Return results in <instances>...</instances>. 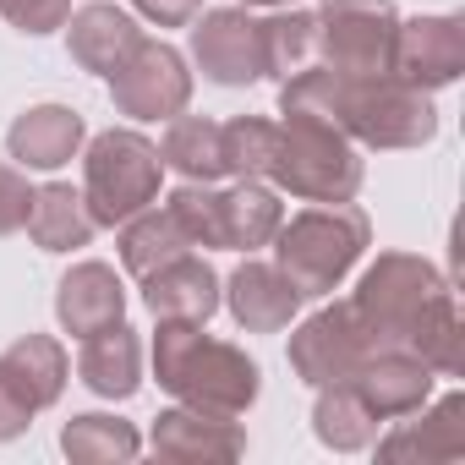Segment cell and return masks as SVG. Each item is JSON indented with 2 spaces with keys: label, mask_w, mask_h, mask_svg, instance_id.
Masks as SVG:
<instances>
[{
  "label": "cell",
  "mask_w": 465,
  "mask_h": 465,
  "mask_svg": "<svg viewBox=\"0 0 465 465\" xmlns=\"http://www.w3.org/2000/svg\"><path fill=\"white\" fill-rule=\"evenodd\" d=\"M219 285H224L230 318H236L247 334H280V329H291V318L302 312L296 285H291L274 263H263V258H252V252H247V263H242L236 274L219 280Z\"/></svg>",
  "instance_id": "17"
},
{
  "label": "cell",
  "mask_w": 465,
  "mask_h": 465,
  "mask_svg": "<svg viewBox=\"0 0 465 465\" xmlns=\"http://www.w3.org/2000/svg\"><path fill=\"white\" fill-rule=\"evenodd\" d=\"M61 454L77 460V465H110V460H137L143 454V438L132 421L121 416H104V411H83L61 427Z\"/></svg>",
  "instance_id": "27"
},
{
  "label": "cell",
  "mask_w": 465,
  "mask_h": 465,
  "mask_svg": "<svg viewBox=\"0 0 465 465\" xmlns=\"http://www.w3.org/2000/svg\"><path fill=\"white\" fill-rule=\"evenodd\" d=\"M159 181H164L159 143H148L132 126L99 132L83 153V203H88L94 224L115 230L132 213H143L148 203H159Z\"/></svg>",
  "instance_id": "6"
},
{
  "label": "cell",
  "mask_w": 465,
  "mask_h": 465,
  "mask_svg": "<svg viewBox=\"0 0 465 465\" xmlns=\"http://www.w3.org/2000/svg\"><path fill=\"white\" fill-rule=\"evenodd\" d=\"M110 83V104L132 121H170L192 104V72L186 55L164 39H137V50L104 77Z\"/></svg>",
  "instance_id": "9"
},
{
  "label": "cell",
  "mask_w": 465,
  "mask_h": 465,
  "mask_svg": "<svg viewBox=\"0 0 465 465\" xmlns=\"http://www.w3.org/2000/svg\"><path fill=\"white\" fill-rule=\"evenodd\" d=\"M312 432H318V443L334 449V454H361V449H372V438L383 432V421L367 411V400L351 389V378H340V383H318Z\"/></svg>",
  "instance_id": "24"
},
{
  "label": "cell",
  "mask_w": 465,
  "mask_h": 465,
  "mask_svg": "<svg viewBox=\"0 0 465 465\" xmlns=\"http://www.w3.org/2000/svg\"><path fill=\"white\" fill-rule=\"evenodd\" d=\"M372 351H378V345H372V334L361 329L356 307H351V302H329V307H318L307 323L291 329V351H285V356H291V372H296L307 389H318V383L351 378Z\"/></svg>",
  "instance_id": "10"
},
{
  "label": "cell",
  "mask_w": 465,
  "mask_h": 465,
  "mask_svg": "<svg viewBox=\"0 0 465 465\" xmlns=\"http://www.w3.org/2000/svg\"><path fill=\"white\" fill-rule=\"evenodd\" d=\"M83 143H88V121L72 104H28L6 126V153L23 170H61L77 159Z\"/></svg>",
  "instance_id": "14"
},
{
  "label": "cell",
  "mask_w": 465,
  "mask_h": 465,
  "mask_svg": "<svg viewBox=\"0 0 465 465\" xmlns=\"http://www.w3.org/2000/svg\"><path fill=\"white\" fill-rule=\"evenodd\" d=\"M23 230L34 236L39 252H77V247L94 242L99 224H94L83 192H72L66 181H45V186H34V203H28V224Z\"/></svg>",
  "instance_id": "23"
},
{
  "label": "cell",
  "mask_w": 465,
  "mask_h": 465,
  "mask_svg": "<svg viewBox=\"0 0 465 465\" xmlns=\"http://www.w3.org/2000/svg\"><path fill=\"white\" fill-rule=\"evenodd\" d=\"M28 203H34L28 170L23 164H0V236H17L28 224Z\"/></svg>",
  "instance_id": "31"
},
{
  "label": "cell",
  "mask_w": 465,
  "mask_h": 465,
  "mask_svg": "<svg viewBox=\"0 0 465 465\" xmlns=\"http://www.w3.org/2000/svg\"><path fill=\"white\" fill-rule=\"evenodd\" d=\"M55 318L72 340H88L94 329L104 323H121L126 318V285L110 263H72L55 285Z\"/></svg>",
  "instance_id": "18"
},
{
  "label": "cell",
  "mask_w": 465,
  "mask_h": 465,
  "mask_svg": "<svg viewBox=\"0 0 465 465\" xmlns=\"http://www.w3.org/2000/svg\"><path fill=\"white\" fill-rule=\"evenodd\" d=\"M153 378L175 405H197L213 416H247L263 394V367L230 340H213L203 323L159 318L153 334Z\"/></svg>",
  "instance_id": "3"
},
{
  "label": "cell",
  "mask_w": 465,
  "mask_h": 465,
  "mask_svg": "<svg viewBox=\"0 0 465 465\" xmlns=\"http://www.w3.org/2000/svg\"><path fill=\"white\" fill-rule=\"evenodd\" d=\"M0 17H6L17 34H28V39H45V34L66 28L72 0H0Z\"/></svg>",
  "instance_id": "30"
},
{
  "label": "cell",
  "mask_w": 465,
  "mask_h": 465,
  "mask_svg": "<svg viewBox=\"0 0 465 465\" xmlns=\"http://www.w3.org/2000/svg\"><path fill=\"white\" fill-rule=\"evenodd\" d=\"M186 28H192V61L213 88H252L269 77L263 17H252V6H213L197 12Z\"/></svg>",
  "instance_id": "8"
},
{
  "label": "cell",
  "mask_w": 465,
  "mask_h": 465,
  "mask_svg": "<svg viewBox=\"0 0 465 465\" xmlns=\"http://www.w3.org/2000/svg\"><path fill=\"white\" fill-rule=\"evenodd\" d=\"M143 307H148L153 318L208 323V318L224 307V285H219V274H213L197 252H181V258L159 263L153 274H143Z\"/></svg>",
  "instance_id": "15"
},
{
  "label": "cell",
  "mask_w": 465,
  "mask_h": 465,
  "mask_svg": "<svg viewBox=\"0 0 465 465\" xmlns=\"http://www.w3.org/2000/svg\"><path fill=\"white\" fill-rule=\"evenodd\" d=\"M77 378L99 400H132L143 389V340H137V329L126 318L94 329L77 351Z\"/></svg>",
  "instance_id": "20"
},
{
  "label": "cell",
  "mask_w": 465,
  "mask_h": 465,
  "mask_svg": "<svg viewBox=\"0 0 465 465\" xmlns=\"http://www.w3.org/2000/svg\"><path fill=\"white\" fill-rule=\"evenodd\" d=\"M361 329L378 351H411L438 378H454L465 367V334L454 285L416 252H378V263L361 274L351 296Z\"/></svg>",
  "instance_id": "1"
},
{
  "label": "cell",
  "mask_w": 465,
  "mask_h": 465,
  "mask_svg": "<svg viewBox=\"0 0 465 465\" xmlns=\"http://www.w3.org/2000/svg\"><path fill=\"white\" fill-rule=\"evenodd\" d=\"M159 460H186V465H208V460H242L247 454V427L236 416H213L197 405H170L153 416L148 432Z\"/></svg>",
  "instance_id": "12"
},
{
  "label": "cell",
  "mask_w": 465,
  "mask_h": 465,
  "mask_svg": "<svg viewBox=\"0 0 465 465\" xmlns=\"http://www.w3.org/2000/svg\"><path fill=\"white\" fill-rule=\"evenodd\" d=\"M274 153V121L269 115H236L224 121V175L236 181H269Z\"/></svg>",
  "instance_id": "29"
},
{
  "label": "cell",
  "mask_w": 465,
  "mask_h": 465,
  "mask_svg": "<svg viewBox=\"0 0 465 465\" xmlns=\"http://www.w3.org/2000/svg\"><path fill=\"white\" fill-rule=\"evenodd\" d=\"M0 372L12 378V389L28 400V411H50L61 394H66V378H72V361L61 351L55 334H23L0 351Z\"/></svg>",
  "instance_id": "22"
},
{
  "label": "cell",
  "mask_w": 465,
  "mask_h": 465,
  "mask_svg": "<svg viewBox=\"0 0 465 465\" xmlns=\"http://www.w3.org/2000/svg\"><path fill=\"white\" fill-rule=\"evenodd\" d=\"M432 383H438V372L421 356H411V351H372L351 372V389L367 400V411L378 421H394V416H411L416 405H427Z\"/></svg>",
  "instance_id": "16"
},
{
  "label": "cell",
  "mask_w": 465,
  "mask_h": 465,
  "mask_svg": "<svg viewBox=\"0 0 465 465\" xmlns=\"http://www.w3.org/2000/svg\"><path fill=\"white\" fill-rule=\"evenodd\" d=\"M263 55H269V77L285 83L291 72L318 61V17L296 12V6H274V17H263Z\"/></svg>",
  "instance_id": "28"
},
{
  "label": "cell",
  "mask_w": 465,
  "mask_h": 465,
  "mask_svg": "<svg viewBox=\"0 0 465 465\" xmlns=\"http://www.w3.org/2000/svg\"><path fill=\"white\" fill-rule=\"evenodd\" d=\"M159 159L181 181H219L224 175V121L186 115V110L170 115V126L159 137Z\"/></svg>",
  "instance_id": "25"
},
{
  "label": "cell",
  "mask_w": 465,
  "mask_h": 465,
  "mask_svg": "<svg viewBox=\"0 0 465 465\" xmlns=\"http://www.w3.org/2000/svg\"><path fill=\"white\" fill-rule=\"evenodd\" d=\"M242 6H252V12H258V6H269V12H274V6H296V0H242Z\"/></svg>",
  "instance_id": "34"
},
{
  "label": "cell",
  "mask_w": 465,
  "mask_h": 465,
  "mask_svg": "<svg viewBox=\"0 0 465 465\" xmlns=\"http://www.w3.org/2000/svg\"><path fill=\"white\" fill-rule=\"evenodd\" d=\"M312 17H318V66L340 77L394 72V34H400L394 0H323Z\"/></svg>",
  "instance_id": "7"
},
{
  "label": "cell",
  "mask_w": 465,
  "mask_h": 465,
  "mask_svg": "<svg viewBox=\"0 0 465 465\" xmlns=\"http://www.w3.org/2000/svg\"><path fill=\"white\" fill-rule=\"evenodd\" d=\"M378 460H460L465 454V394L449 389L432 405H416L411 416H394V432L372 438Z\"/></svg>",
  "instance_id": "13"
},
{
  "label": "cell",
  "mask_w": 465,
  "mask_h": 465,
  "mask_svg": "<svg viewBox=\"0 0 465 465\" xmlns=\"http://www.w3.org/2000/svg\"><path fill=\"white\" fill-rule=\"evenodd\" d=\"M280 115H323L356 148H421L438 137V110L427 88L394 72L340 77L318 61L280 83Z\"/></svg>",
  "instance_id": "2"
},
{
  "label": "cell",
  "mask_w": 465,
  "mask_h": 465,
  "mask_svg": "<svg viewBox=\"0 0 465 465\" xmlns=\"http://www.w3.org/2000/svg\"><path fill=\"white\" fill-rule=\"evenodd\" d=\"M143 28L126 6H110V0H88V6H77L66 17V50L83 72L94 77H110L132 50H137Z\"/></svg>",
  "instance_id": "19"
},
{
  "label": "cell",
  "mask_w": 465,
  "mask_h": 465,
  "mask_svg": "<svg viewBox=\"0 0 465 465\" xmlns=\"http://www.w3.org/2000/svg\"><path fill=\"white\" fill-rule=\"evenodd\" d=\"M34 427V411H28V400L12 389V378L0 372V443H12V438H23Z\"/></svg>",
  "instance_id": "32"
},
{
  "label": "cell",
  "mask_w": 465,
  "mask_h": 465,
  "mask_svg": "<svg viewBox=\"0 0 465 465\" xmlns=\"http://www.w3.org/2000/svg\"><path fill=\"white\" fill-rule=\"evenodd\" d=\"M132 6H137L153 28H186V23L203 12V0H132Z\"/></svg>",
  "instance_id": "33"
},
{
  "label": "cell",
  "mask_w": 465,
  "mask_h": 465,
  "mask_svg": "<svg viewBox=\"0 0 465 465\" xmlns=\"http://www.w3.org/2000/svg\"><path fill=\"white\" fill-rule=\"evenodd\" d=\"M367 181L361 148L329 126L323 115H280L274 121V153H269V186L307 197V203H351Z\"/></svg>",
  "instance_id": "5"
},
{
  "label": "cell",
  "mask_w": 465,
  "mask_h": 465,
  "mask_svg": "<svg viewBox=\"0 0 465 465\" xmlns=\"http://www.w3.org/2000/svg\"><path fill=\"white\" fill-rule=\"evenodd\" d=\"M285 203L269 181H230L219 186V247L224 252H258L274 242Z\"/></svg>",
  "instance_id": "21"
},
{
  "label": "cell",
  "mask_w": 465,
  "mask_h": 465,
  "mask_svg": "<svg viewBox=\"0 0 465 465\" xmlns=\"http://www.w3.org/2000/svg\"><path fill=\"white\" fill-rule=\"evenodd\" d=\"M269 247H274V269L296 285V296L323 302L372 247V219L356 203H318V208L280 219Z\"/></svg>",
  "instance_id": "4"
},
{
  "label": "cell",
  "mask_w": 465,
  "mask_h": 465,
  "mask_svg": "<svg viewBox=\"0 0 465 465\" xmlns=\"http://www.w3.org/2000/svg\"><path fill=\"white\" fill-rule=\"evenodd\" d=\"M121 236H115V247H121V263H126V274H153L159 263H170V258H181V252H192V242H186V230L175 224V213L164 208V203H148L143 213H132L126 224H115Z\"/></svg>",
  "instance_id": "26"
},
{
  "label": "cell",
  "mask_w": 465,
  "mask_h": 465,
  "mask_svg": "<svg viewBox=\"0 0 465 465\" xmlns=\"http://www.w3.org/2000/svg\"><path fill=\"white\" fill-rule=\"evenodd\" d=\"M465 72V17L460 12H427V17H400L394 34V77L438 94L460 83Z\"/></svg>",
  "instance_id": "11"
}]
</instances>
